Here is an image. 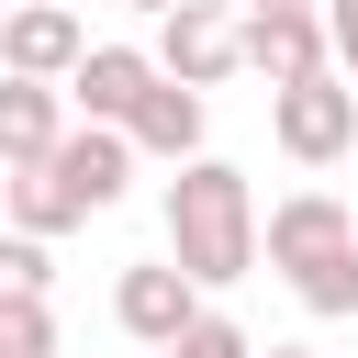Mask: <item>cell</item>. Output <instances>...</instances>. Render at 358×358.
<instances>
[{"instance_id": "cell-19", "label": "cell", "mask_w": 358, "mask_h": 358, "mask_svg": "<svg viewBox=\"0 0 358 358\" xmlns=\"http://www.w3.org/2000/svg\"><path fill=\"white\" fill-rule=\"evenodd\" d=\"M123 11H145V22H157V11H179V0H123Z\"/></svg>"}, {"instance_id": "cell-3", "label": "cell", "mask_w": 358, "mask_h": 358, "mask_svg": "<svg viewBox=\"0 0 358 358\" xmlns=\"http://www.w3.org/2000/svg\"><path fill=\"white\" fill-rule=\"evenodd\" d=\"M157 78H190V90H213V78H235L246 67V22L224 11V0H179V11H157Z\"/></svg>"}, {"instance_id": "cell-18", "label": "cell", "mask_w": 358, "mask_h": 358, "mask_svg": "<svg viewBox=\"0 0 358 358\" xmlns=\"http://www.w3.org/2000/svg\"><path fill=\"white\" fill-rule=\"evenodd\" d=\"M246 11H324V0H246Z\"/></svg>"}, {"instance_id": "cell-17", "label": "cell", "mask_w": 358, "mask_h": 358, "mask_svg": "<svg viewBox=\"0 0 358 358\" xmlns=\"http://www.w3.org/2000/svg\"><path fill=\"white\" fill-rule=\"evenodd\" d=\"M324 45H336V78H358V0H324Z\"/></svg>"}, {"instance_id": "cell-10", "label": "cell", "mask_w": 358, "mask_h": 358, "mask_svg": "<svg viewBox=\"0 0 358 358\" xmlns=\"http://www.w3.org/2000/svg\"><path fill=\"white\" fill-rule=\"evenodd\" d=\"M56 134H67V90H56V78H11V67H0V168L56 157Z\"/></svg>"}, {"instance_id": "cell-4", "label": "cell", "mask_w": 358, "mask_h": 358, "mask_svg": "<svg viewBox=\"0 0 358 358\" xmlns=\"http://www.w3.org/2000/svg\"><path fill=\"white\" fill-rule=\"evenodd\" d=\"M336 246H358V213L336 201V190H291V201H268V224H257V257L291 280V268H313V257H336Z\"/></svg>"}, {"instance_id": "cell-9", "label": "cell", "mask_w": 358, "mask_h": 358, "mask_svg": "<svg viewBox=\"0 0 358 358\" xmlns=\"http://www.w3.org/2000/svg\"><path fill=\"white\" fill-rule=\"evenodd\" d=\"M145 90H157V56H145V45H90L78 78H67V101H78L90 123H134Z\"/></svg>"}, {"instance_id": "cell-15", "label": "cell", "mask_w": 358, "mask_h": 358, "mask_svg": "<svg viewBox=\"0 0 358 358\" xmlns=\"http://www.w3.org/2000/svg\"><path fill=\"white\" fill-rule=\"evenodd\" d=\"M0 358H56V313L45 302H0Z\"/></svg>"}, {"instance_id": "cell-13", "label": "cell", "mask_w": 358, "mask_h": 358, "mask_svg": "<svg viewBox=\"0 0 358 358\" xmlns=\"http://www.w3.org/2000/svg\"><path fill=\"white\" fill-rule=\"evenodd\" d=\"M291 291H302V313H358V246H336V257H313V268H291Z\"/></svg>"}, {"instance_id": "cell-1", "label": "cell", "mask_w": 358, "mask_h": 358, "mask_svg": "<svg viewBox=\"0 0 358 358\" xmlns=\"http://www.w3.org/2000/svg\"><path fill=\"white\" fill-rule=\"evenodd\" d=\"M168 257H179L201 291H235V280L257 268V190H246V168L190 157V168L168 179Z\"/></svg>"}, {"instance_id": "cell-7", "label": "cell", "mask_w": 358, "mask_h": 358, "mask_svg": "<svg viewBox=\"0 0 358 358\" xmlns=\"http://www.w3.org/2000/svg\"><path fill=\"white\" fill-rule=\"evenodd\" d=\"M45 168H56V190H67L78 213H112L123 179H134V134H123V123H78V134H56Z\"/></svg>"}, {"instance_id": "cell-6", "label": "cell", "mask_w": 358, "mask_h": 358, "mask_svg": "<svg viewBox=\"0 0 358 358\" xmlns=\"http://www.w3.org/2000/svg\"><path fill=\"white\" fill-rule=\"evenodd\" d=\"M78 56H90V34H78L67 0H22V11L0 22V67H11V78H56V90H67Z\"/></svg>"}, {"instance_id": "cell-12", "label": "cell", "mask_w": 358, "mask_h": 358, "mask_svg": "<svg viewBox=\"0 0 358 358\" xmlns=\"http://www.w3.org/2000/svg\"><path fill=\"white\" fill-rule=\"evenodd\" d=\"M11 224H22V235H67V224H90V213H78V201L56 190V168L34 157V168H11Z\"/></svg>"}, {"instance_id": "cell-8", "label": "cell", "mask_w": 358, "mask_h": 358, "mask_svg": "<svg viewBox=\"0 0 358 358\" xmlns=\"http://www.w3.org/2000/svg\"><path fill=\"white\" fill-rule=\"evenodd\" d=\"M246 67H257L268 90H291V78L336 67V45H324V11H246Z\"/></svg>"}, {"instance_id": "cell-16", "label": "cell", "mask_w": 358, "mask_h": 358, "mask_svg": "<svg viewBox=\"0 0 358 358\" xmlns=\"http://www.w3.org/2000/svg\"><path fill=\"white\" fill-rule=\"evenodd\" d=\"M157 358H257V336H246V324H224V313H201V324H190L179 347H157Z\"/></svg>"}, {"instance_id": "cell-20", "label": "cell", "mask_w": 358, "mask_h": 358, "mask_svg": "<svg viewBox=\"0 0 358 358\" xmlns=\"http://www.w3.org/2000/svg\"><path fill=\"white\" fill-rule=\"evenodd\" d=\"M257 358H313V347H257Z\"/></svg>"}, {"instance_id": "cell-5", "label": "cell", "mask_w": 358, "mask_h": 358, "mask_svg": "<svg viewBox=\"0 0 358 358\" xmlns=\"http://www.w3.org/2000/svg\"><path fill=\"white\" fill-rule=\"evenodd\" d=\"M112 313H123V336H134V347H179V336L201 324V280H190L179 257H157V268H123Z\"/></svg>"}, {"instance_id": "cell-2", "label": "cell", "mask_w": 358, "mask_h": 358, "mask_svg": "<svg viewBox=\"0 0 358 358\" xmlns=\"http://www.w3.org/2000/svg\"><path fill=\"white\" fill-rule=\"evenodd\" d=\"M268 134H280V157H302V168H324V157H347V145H358V78H336V67H313V78H291V90H268Z\"/></svg>"}, {"instance_id": "cell-14", "label": "cell", "mask_w": 358, "mask_h": 358, "mask_svg": "<svg viewBox=\"0 0 358 358\" xmlns=\"http://www.w3.org/2000/svg\"><path fill=\"white\" fill-rule=\"evenodd\" d=\"M45 280H56V268H45V235L11 224V235H0V302H45Z\"/></svg>"}, {"instance_id": "cell-11", "label": "cell", "mask_w": 358, "mask_h": 358, "mask_svg": "<svg viewBox=\"0 0 358 358\" xmlns=\"http://www.w3.org/2000/svg\"><path fill=\"white\" fill-rule=\"evenodd\" d=\"M123 134H134V157L190 168V157H201V90H190V78H157V90L134 101V123H123Z\"/></svg>"}]
</instances>
